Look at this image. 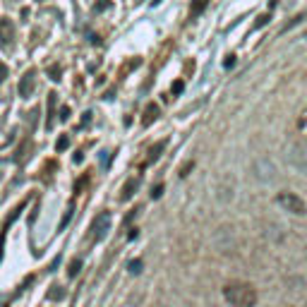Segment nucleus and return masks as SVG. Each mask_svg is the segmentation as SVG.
<instances>
[{
	"mask_svg": "<svg viewBox=\"0 0 307 307\" xmlns=\"http://www.w3.org/2000/svg\"><path fill=\"white\" fill-rule=\"evenodd\" d=\"M34 89H36V70H27L19 80V96L29 99L34 94Z\"/></svg>",
	"mask_w": 307,
	"mask_h": 307,
	"instance_id": "nucleus-5",
	"label": "nucleus"
},
{
	"mask_svg": "<svg viewBox=\"0 0 307 307\" xmlns=\"http://www.w3.org/2000/svg\"><path fill=\"white\" fill-rule=\"evenodd\" d=\"M67 147H70V137H67V134H60L58 142H55V149H58V151H65Z\"/></svg>",
	"mask_w": 307,
	"mask_h": 307,
	"instance_id": "nucleus-14",
	"label": "nucleus"
},
{
	"mask_svg": "<svg viewBox=\"0 0 307 307\" xmlns=\"http://www.w3.org/2000/svg\"><path fill=\"white\" fill-rule=\"evenodd\" d=\"M80 269H82V259H72V262H70V267H67V276H70V279H75V276L80 274Z\"/></svg>",
	"mask_w": 307,
	"mask_h": 307,
	"instance_id": "nucleus-12",
	"label": "nucleus"
},
{
	"mask_svg": "<svg viewBox=\"0 0 307 307\" xmlns=\"http://www.w3.org/2000/svg\"><path fill=\"white\" fill-rule=\"evenodd\" d=\"M60 120H70V108L63 106V110H60Z\"/></svg>",
	"mask_w": 307,
	"mask_h": 307,
	"instance_id": "nucleus-23",
	"label": "nucleus"
},
{
	"mask_svg": "<svg viewBox=\"0 0 307 307\" xmlns=\"http://www.w3.org/2000/svg\"><path fill=\"white\" fill-rule=\"evenodd\" d=\"M223 298L233 307H254L257 305V291L252 283L245 281H230L223 286Z\"/></svg>",
	"mask_w": 307,
	"mask_h": 307,
	"instance_id": "nucleus-1",
	"label": "nucleus"
},
{
	"mask_svg": "<svg viewBox=\"0 0 307 307\" xmlns=\"http://www.w3.org/2000/svg\"><path fill=\"white\" fill-rule=\"evenodd\" d=\"M108 7H110V0H99V2L94 5V12H103Z\"/></svg>",
	"mask_w": 307,
	"mask_h": 307,
	"instance_id": "nucleus-17",
	"label": "nucleus"
},
{
	"mask_svg": "<svg viewBox=\"0 0 307 307\" xmlns=\"http://www.w3.org/2000/svg\"><path fill=\"white\" fill-rule=\"evenodd\" d=\"M10 2H17V0H10Z\"/></svg>",
	"mask_w": 307,
	"mask_h": 307,
	"instance_id": "nucleus-27",
	"label": "nucleus"
},
{
	"mask_svg": "<svg viewBox=\"0 0 307 307\" xmlns=\"http://www.w3.org/2000/svg\"><path fill=\"white\" fill-rule=\"evenodd\" d=\"M65 298V288L63 286H51V291H48V300H63Z\"/></svg>",
	"mask_w": 307,
	"mask_h": 307,
	"instance_id": "nucleus-11",
	"label": "nucleus"
},
{
	"mask_svg": "<svg viewBox=\"0 0 307 307\" xmlns=\"http://www.w3.org/2000/svg\"><path fill=\"white\" fill-rule=\"evenodd\" d=\"M269 19H271L269 14H262V17H257V22H254V29H262V27H264V24L269 22Z\"/></svg>",
	"mask_w": 307,
	"mask_h": 307,
	"instance_id": "nucleus-19",
	"label": "nucleus"
},
{
	"mask_svg": "<svg viewBox=\"0 0 307 307\" xmlns=\"http://www.w3.org/2000/svg\"><path fill=\"white\" fill-rule=\"evenodd\" d=\"M303 19H307V12L298 14V17H295V19H293V22H288V24H286V27L281 29V34H286V31H291V29H293L295 24H300V22H303Z\"/></svg>",
	"mask_w": 307,
	"mask_h": 307,
	"instance_id": "nucleus-13",
	"label": "nucleus"
},
{
	"mask_svg": "<svg viewBox=\"0 0 307 307\" xmlns=\"http://www.w3.org/2000/svg\"><path fill=\"white\" fill-rule=\"evenodd\" d=\"M2 247H5V230L0 233V262H2Z\"/></svg>",
	"mask_w": 307,
	"mask_h": 307,
	"instance_id": "nucleus-26",
	"label": "nucleus"
},
{
	"mask_svg": "<svg viewBox=\"0 0 307 307\" xmlns=\"http://www.w3.org/2000/svg\"><path fill=\"white\" fill-rule=\"evenodd\" d=\"M139 267H142V262H139V259H137V262H130V271H132V274H137V271H139Z\"/></svg>",
	"mask_w": 307,
	"mask_h": 307,
	"instance_id": "nucleus-25",
	"label": "nucleus"
},
{
	"mask_svg": "<svg viewBox=\"0 0 307 307\" xmlns=\"http://www.w3.org/2000/svg\"><path fill=\"white\" fill-rule=\"evenodd\" d=\"M48 77H51L53 82L60 80V67H58V65H51V67H48Z\"/></svg>",
	"mask_w": 307,
	"mask_h": 307,
	"instance_id": "nucleus-18",
	"label": "nucleus"
},
{
	"mask_svg": "<svg viewBox=\"0 0 307 307\" xmlns=\"http://www.w3.org/2000/svg\"><path fill=\"white\" fill-rule=\"evenodd\" d=\"M276 202H279L286 211H291V214H295V216L307 214V202L303 200V197H298L295 192H279Z\"/></svg>",
	"mask_w": 307,
	"mask_h": 307,
	"instance_id": "nucleus-2",
	"label": "nucleus"
},
{
	"mask_svg": "<svg viewBox=\"0 0 307 307\" xmlns=\"http://www.w3.org/2000/svg\"><path fill=\"white\" fill-rule=\"evenodd\" d=\"M72 211H75V204H70V206H67L65 216H63V221H60V230H63V228H65L67 223H70V218H72Z\"/></svg>",
	"mask_w": 307,
	"mask_h": 307,
	"instance_id": "nucleus-15",
	"label": "nucleus"
},
{
	"mask_svg": "<svg viewBox=\"0 0 307 307\" xmlns=\"http://www.w3.org/2000/svg\"><path fill=\"white\" fill-rule=\"evenodd\" d=\"M233 65H235V55H228L223 60V67H233Z\"/></svg>",
	"mask_w": 307,
	"mask_h": 307,
	"instance_id": "nucleus-22",
	"label": "nucleus"
},
{
	"mask_svg": "<svg viewBox=\"0 0 307 307\" xmlns=\"http://www.w3.org/2000/svg\"><path fill=\"white\" fill-rule=\"evenodd\" d=\"M206 2L209 0H195V5H192V14H200L204 7H206Z\"/></svg>",
	"mask_w": 307,
	"mask_h": 307,
	"instance_id": "nucleus-16",
	"label": "nucleus"
},
{
	"mask_svg": "<svg viewBox=\"0 0 307 307\" xmlns=\"http://www.w3.org/2000/svg\"><path fill=\"white\" fill-rule=\"evenodd\" d=\"M108 230H110V214H108V211H101V214L92 221L89 238H92V242H101L108 235Z\"/></svg>",
	"mask_w": 307,
	"mask_h": 307,
	"instance_id": "nucleus-3",
	"label": "nucleus"
},
{
	"mask_svg": "<svg viewBox=\"0 0 307 307\" xmlns=\"http://www.w3.org/2000/svg\"><path fill=\"white\" fill-rule=\"evenodd\" d=\"M156 118H159V106H156V103H149V106L144 108V118H142V125H144V127H149V125L156 120Z\"/></svg>",
	"mask_w": 307,
	"mask_h": 307,
	"instance_id": "nucleus-8",
	"label": "nucleus"
},
{
	"mask_svg": "<svg viewBox=\"0 0 307 307\" xmlns=\"http://www.w3.org/2000/svg\"><path fill=\"white\" fill-rule=\"evenodd\" d=\"M183 87H185V84H183V80H178L173 84V94H180V92H183Z\"/></svg>",
	"mask_w": 307,
	"mask_h": 307,
	"instance_id": "nucleus-24",
	"label": "nucleus"
},
{
	"mask_svg": "<svg viewBox=\"0 0 307 307\" xmlns=\"http://www.w3.org/2000/svg\"><path fill=\"white\" fill-rule=\"evenodd\" d=\"M14 43V24L10 17H0V48H10Z\"/></svg>",
	"mask_w": 307,
	"mask_h": 307,
	"instance_id": "nucleus-4",
	"label": "nucleus"
},
{
	"mask_svg": "<svg viewBox=\"0 0 307 307\" xmlns=\"http://www.w3.org/2000/svg\"><path fill=\"white\" fill-rule=\"evenodd\" d=\"M161 192H163V185H156L154 190H151V197H154V200H159V197H161Z\"/></svg>",
	"mask_w": 307,
	"mask_h": 307,
	"instance_id": "nucleus-21",
	"label": "nucleus"
},
{
	"mask_svg": "<svg viewBox=\"0 0 307 307\" xmlns=\"http://www.w3.org/2000/svg\"><path fill=\"white\" fill-rule=\"evenodd\" d=\"M137 187H139V178H130L125 185H122V192H120V202H127L132 197L134 192H137Z\"/></svg>",
	"mask_w": 307,
	"mask_h": 307,
	"instance_id": "nucleus-6",
	"label": "nucleus"
},
{
	"mask_svg": "<svg viewBox=\"0 0 307 307\" xmlns=\"http://www.w3.org/2000/svg\"><path fill=\"white\" fill-rule=\"evenodd\" d=\"M166 144H168V142H166V139H159V142H156V144H154V147L149 149L147 163H154V161H159V159H161V151H163V149H166Z\"/></svg>",
	"mask_w": 307,
	"mask_h": 307,
	"instance_id": "nucleus-9",
	"label": "nucleus"
},
{
	"mask_svg": "<svg viewBox=\"0 0 307 307\" xmlns=\"http://www.w3.org/2000/svg\"><path fill=\"white\" fill-rule=\"evenodd\" d=\"M55 103H58V94L51 92L48 94V120H46V125L51 127L53 125V115H55Z\"/></svg>",
	"mask_w": 307,
	"mask_h": 307,
	"instance_id": "nucleus-10",
	"label": "nucleus"
},
{
	"mask_svg": "<svg viewBox=\"0 0 307 307\" xmlns=\"http://www.w3.org/2000/svg\"><path fill=\"white\" fill-rule=\"evenodd\" d=\"M5 77H7V65H5V63L0 60V84L5 82Z\"/></svg>",
	"mask_w": 307,
	"mask_h": 307,
	"instance_id": "nucleus-20",
	"label": "nucleus"
},
{
	"mask_svg": "<svg viewBox=\"0 0 307 307\" xmlns=\"http://www.w3.org/2000/svg\"><path fill=\"white\" fill-rule=\"evenodd\" d=\"M293 159L295 163H300V166H307V134H305V139L295 147V154H293Z\"/></svg>",
	"mask_w": 307,
	"mask_h": 307,
	"instance_id": "nucleus-7",
	"label": "nucleus"
}]
</instances>
